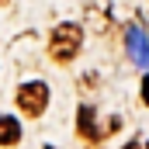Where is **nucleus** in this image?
Here are the masks:
<instances>
[{
    "mask_svg": "<svg viewBox=\"0 0 149 149\" xmlns=\"http://www.w3.org/2000/svg\"><path fill=\"white\" fill-rule=\"evenodd\" d=\"M142 101H146V104H149V76H146V80H142Z\"/></svg>",
    "mask_w": 149,
    "mask_h": 149,
    "instance_id": "0eeeda50",
    "label": "nucleus"
},
{
    "mask_svg": "<svg viewBox=\"0 0 149 149\" xmlns=\"http://www.w3.org/2000/svg\"><path fill=\"white\" fill-rule=\"evenodd\" d=\"M76 132L87 142H101L104 139V128H97V118H94V108L90 104H80V111H76Z\"/></svg>",
    "mask_w": 149,
    "mask_h": 149,
    "instance_id": "20e7f679",
    "label": "nucleus"
},
{
    "mask_svg": "<svg viewBox=\"0 0 149 149\" xmlns=\"http://www.w3.org/2000/svg\"><path fill=\"white\" fill-rule=\"evenodd\" d=\"M17 142H21V121L0 114V146H17Z\"/></svg>",
    "mask_w": 149,
    "mask_h": 149,
    "instance_id": "423d86ee",
    "label": "nucleus"
},
{
    "mask_svg": "<svg viewBox=\"0 0 149 149\" xmlns=\"http://www.w3.org/2000/svg\"><path fill=\"white\" fill-rule=\"evenodd\" d=\"M17 108L28 114V118H38V114L49 108V83L42 80H28L17 87Z\"/></svg>",
    "mask_w": 149,
    "mask_h": 149,
    "instance_id": "f03ea898",
    "label": "nucleus"
},
{
    "mask_svg": "<svg viewBox=\"0 0 149 149\" xmlns=\"http://www.w3.org/2000/svg\"><path fill=\"white\" fill-rule=\"evenodd\" d=\"M83 21H87V28H90V31L108 35V31H111V7H108V3H101V0H90V3L83 7Z\"/></svg>",
    "mask_w": 149,
    "mask_h": 149,
    "instance_id": "7ed1b4c3",
    "label": "nucleus"
},
{
    "mask_svg": "<svg viewBox=\"0 0 149 149\" xmlns=\"http://www.w3.org/2000/svg\"><path fill=\"white\" fill-rule=\"evenodd\" d=\"M146 149H149V146H146Z\"/></svg>",
    "mask_w": 149,
    "mask_h": 149,
    "instance_id": "9d476101",
    "label": "nucleus"
},
{
    "mask_svg": "<svg viewBox=\"0 0 149 149\" xmlns=\"http://www.w3.org/2000/svg\"><path fill=\"white\" fill-rule=\"evenodd\" d=\"M80 45H83V28L73 24V21H63L49 35V56L56 63H70L76 52H80Z\"/></svg>",
    "mask_w": 149,
    "mask_h": 149,
    "instance_id": "f257e3e1",
    "label": "nucleus"
},
{
    "mask_svg": "<svg viewBox=\"0 0 149 149\" xmlns=\"http://www.w3.org/2000/svg\"><path fill=\"white\" fill-rule=\"evenodd\" d=\"M3 3H7V0H0V7H3Z\"/></svg>",
    "mask_w": 149,
    "mask_h": 149,
    "instance_id": "1a4fd4ad",
    "label": "nucleus"
},
{
    "mask_svg": "<svg viewBox=\"0 0 149 149\" xmlns=\"http://www.w3.org/2000/svg\"><path fill=\"white\" fill-rule=\"evenodd\" d=\"M125 149H139V142H128V146H125Z\"/></svg>",
    "mask_w": 149,
    "mask_h": 149,
    "instance_id": "6e6552de",
    "label": "nucleus"
},
{
    "mask_svg": "<svg viewBox=\"0 0 149 149\" xmlns=\"http://www.w3.org/2000/svg\"><path fill=\"white\" fill-rule=\"evenodd\" d=\"M128 52H132V59L139 63V66H149V42H146V31L139 28V24H128Z\"/></svg>",
    "mask_w": 149,
    "mask_h": 149,
    "instance_id": "39448f33",
    "label": "nucleus"
}]
</instances>
